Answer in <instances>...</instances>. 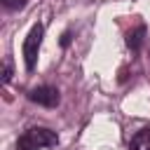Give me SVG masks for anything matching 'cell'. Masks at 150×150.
<instances>
[{"instance_id":"6da1fadb","label":"cell","mask_w":150,"mask_h":150,"mask_svg":"<svg viewBox=\"0 0 150 150\" xmlns=\"http://www.w3.org/2000/svg\"><path fill=\"white\" fill-rule=\"evenodd\" d=\"M56 143H59L56 131H52L47 127H30L19 136L16 150H40V148H52Z\"/></svg>"},{"instance_id":"7a4b0ae2","label":"cell","mask_w":150,"mask_h":150,"mask_svg":"<svg viewBox=\"0 0 150 150\" xmlns=\"http://www.w3.org/2000/svg\"><path fill=\"white\" fill-rule=\"evenodd\" d=\"M42 35H45V26L42 23H35L26 40H23V61H26V70H33L35 63H38V52H40V45H42Z\"/></svg>"},{"instance_id":"3957f363","label":"cell","mask_w":150,"mask_h":150,"mask_svg":"<svg viewBox=\"0 0 150 150\" xmlns=\"http://www.w3.org/2000/svg\"><path fill=\"white\" fill-rule=\"evenodd\" d=\"M28 98H30L33 103H38V105L56 108L59 101H61V94H59V89H54V87H49V84H40V87H33V89L28 91Z\"/></svg>"},{"instance_id":"277c9868","label":"cell","mask_w":150,"mask_h":150,"mask_svg":"<svg viewBox=\"0 0 150 150\" xmlns=\"http://www.w3.org/2000/svg\"><path fill=\"white\" fill-rule=\"evenodd\" d=\"M129 150H150V127H145L131 136Z\"/></svg>"},{"instance_id":"5b68a950","label":"cell","mask_w":150,"mask_h":150,"mask_svg":"<svg viewBox=\"0 0 150 150\" xmlns=\"http://www.w3.org/2000/svg\"><path fill=\"white\" fill-rule=\"evenodd\" d=\"M143 38H145V26H136L134 30L127 33V45L131 52H138L141 45H143Z\"/></svg>"},{"instance_id":"8992f818","label":"cell","mask_w":150,"mask_h":150,"mask_svg":"<svg viewBox=\"0 0 150 150\" xmlns=\"http://www.w3.org/2000/svg\"><path fill=\"white\" fill-rule=\"evenodd\" d=\"M26 2H28V0H2V5H5L7 9H23Z\"/></svg>"},{"instance_id":"52a82bcc","label":"cell","mask_w":150,"mask_h":150,"mask_svg":"<svg viewBox=\"0 0 150 150\" xmlns=\"http://www.w3.org/2000/svg\"><path fill=\"white\" fill-rule=\"evenodd\" d=\"M9 80H12V63L5 61V63H2V84H7Z\"/></svg>"},{"instance_id":"ba28073f","label":"cell","mask_w":150,"mask_h":150,"mask_svg":"<svg viewBox=\"0 0 150 150\" xmlns=\"http://www.w3.org/2000/svg\"><path fill=\"white\" fill-rule=\"evenodd\" d=\"M70 38H73V35H70V30H66V33L61 35V47H68V45H70Z\"/></svg>"}]
</instances>
